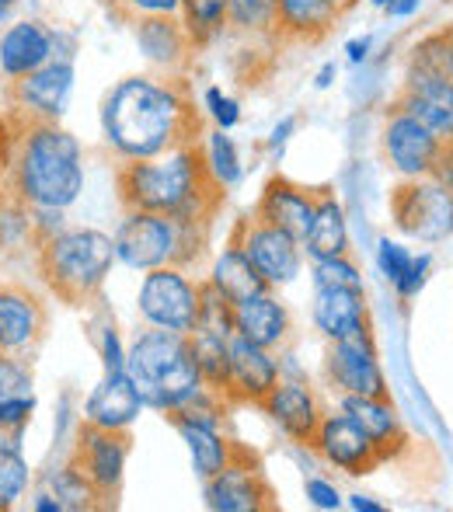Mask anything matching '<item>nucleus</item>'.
I'll list each match as a JSON object with an SVG mask.
<instances>
[{
	"instance_id": "6e6552de",
	"label": "nucleus",
	"mask_w": 453,
	"mask_h": 512,
	"mask_svg": "<svg viewBox=\"0 0 453 512\" xmlns=\"http://www.w3.org/2000/svg\"><path fill=\"white\" fill-rule=\"evenodd\" d=\"M115 262L129 269H157V265H182V223L161 213L126 209L112 237Z\"/></svg>"
},
{
	"instance_id": "5fc2aeb1",
	"label": "nucleus",
	"mask_w": 453,
	"mask_h": 512,
	"mask_svg": "<svg viewBox=\"0 0 453 512\" xmlns=\"http://www.w3.org/2000/svg\"><path fill=\"white\" fill-rule=\"evenodd\" d=\"M32 509H35V512H63V509H60V502H56V495H53V492H42V495H35Z\"/></svg>"
},
{
	"instance_id": "473e14b6",
	"label": "nucleus",
	"mask_w": 453,
	"mask_h": 512,
	"mask_svg": "<svg viewBox=\"0 0 453 512\" xmlns=\"http://www.w3.org/2000/svg\"><path fill=\"white\" fill-rule=\"evenodd\" d=\"M49 492L56 495L63 512H91V509H105V499L98 495V488L77 471L74 464H63L60 471L49 478Z\"/></svg>"
},
{
	"instance_id": "f03ea898",
	"label": "nucleus",
	"mask_w": 453,
	"mask_h": 512,
	"mask_svg": "<svg viewBox=\"0 0 453 512\" xmlns=\"http://www.w3.org/2000/svg\"><path fill=\"white\" fill-rule=\"evenodd\" d=\"M119 203L126 209L161 213L178 223H210L224 203V189L206 168L203 143H182L157 157L126 161L115 171Z\"/></svg>"
},
{
	"instance_id": "49530a36",
	"label": "nucleus",
	"mask_w": 453,
	"mask_h": 512,
	"mask_svg": "<svg viewBox=\"0 0 453 512\" xmlns=\"http://www.w3.org/2000/svg\"><path fill=\"white\" fill-rule=\"evenodd\" d=\"M102 363H105V373H122V370H126V352H122V342H119V331H115V324H105V328H102Z\"/></svg>"
},
{
	"instance_id": "f704fd0d",
	"label": "nucleus",
	"mask_w": 453,
	"mask_h": 512,
	"mask_svg": "<svg viewBox=\"0 0 453 512\" xmlns=\"http://www.w3.org/2000/svg\"><path fill=\"white\" fill-rule=\"evenodd\" d=\"M203 157H206V168H210L213 182L220 189H234L244 175V164H241V154H237L234 140L227 136V129H213L206 133V143H203Z\"/></svg>"
},
{
	"instance_id": "423d86ee",
	"label": "nucleus",
	"mask_w": 453,
	"mask_h": 512,
	"mask_svg": "<svg viewBox=\"0 0 453 512\" xmlns=\"http://www.w3.org/2000/svg\"><path fill=\"white\" fill-rule=\"evenodd\" d=\"M401 112L433 129L443 143L453 140V77L447 67V35H429L415 46L405 74Z\"/></svg>"
},
{
	"instance_id": "c85d7f7f",
	"label": "nucleus",
	"mask_w": 453,
	"mask_h": 512,
	"mask_svg": "<svg viewBox=\"0 0 453 512\" xmlns=\"http://www.w3.org/2000/svg\"><path fill=\"white\" fill-rule=\"evenodd\" d=\"M210 283L217 286L220 293L230 300V304H244V300L258 297V293H269L272 286L265 283L262 272L251 265V258L230 241V248H224V255L213 262V272H210Z\"/></svg>"
},
{
	"instance_id": "8fccbe9b",
	"label": "nucleus",
	"mask_w": 453,
	"mask_h": 512,
	"mask_svg": "<svg viewBox=\"0 0 453 512\" xmlns=\"http://www.w3.org/2000/svg\"><path fill=\"white\" fill-rule=\"evenodd\" d=\"M370 53H373V35H356V39L345 42V60H349L352 67L370 60Z\"/></svg>"
},
{
	"instance_id": "13d9d810",
	"label": "nucleus",
	"mask_w": 453,
	"mask_h": 512,
	"mask_svg": "<svg viewBox=\"0 0 453 512\" xmlns=\"http://www.w3.org/2000/svg\"><path fill=\"white\" fill-rule=\"evenodd\" d=\"M447 67H450V77H453V35H447Z\"/></svg>"
},
{
	"instance_id": "ea45409f",
	"label": "nucleus",
	"mask_w": 453,
	"mask_h": 512,
	"mask_svg": "<svg viewBox=\"0 0 453 512\" xmlns=\"http://www.w3.org/2000/svg\"><path fill=\"white\" fill-rule=\"evenodd\" d=\"M314 286H363V272L349 255L314 262Z\"/></svg>"
},
{
	"instance_id": "a878e982",
	"label": "nucleus",
	"mask_w": 453,
	"mask_h": 512,
	"mask_svg": "<svg viewBox=\"0 0 453 512\" xmlns=\"http://www.w3.org/2000/svg\"><path fill=\"white\" fill-rule=\"evenodd\" d=\"M290 324V310H286L283 300L272 297V290L234 307V335L262 345V349L283 345L286 335H290Z\"/></svg>"
},
{
	"instance_id": "7c9ffc66",
	"label": "nucleus",
	"mask_w": 453,
	"mask_h": 512,
	"mask_svg": "<svg viewBox=\"0 0 453 512\" xmlns=\"http://www.w3.org/2000/svg\"><path fill=\"white\" fill-rule=\"evenodd\" d=\"M230 11V0H182L178 4V18H182L185 32H189L192 46H210L224 35V28L230 25L227 21Z\"/></svg>"
},
{
	"instance_id": "a18cd8bd",
	"label": "nucleus",
	"mask_w": 453,
	"mask_h": 512,
	"mask_svg": "<svg viewBox=\"0 0 453 512\" xmlns=\"http://www.w3.org/2000/svg\"><path fill=\"white\" fill-rule=\"evenodd\" d=\"M429 265H433V258L429 255H419V258H412V269L405 272V276L394 283V290H398V297L401 300H412L415 293L426 286V279H429Z\"/></svg>"
},
{
	"instance_id": "dca6fc26",
	"label": "nucleus",
	"mask_w": 453,
	"mask_h": 512,
	"mask_svg": "<svg viewBox=\"0 0 453 512\" xmlns=\"http://www.w3.org/2000/svg\"><path fill=\"white\" fill-rule=\"evenodd\" d=\"M49 331V307L25 283H0V352L28 356Z\"/></svg>"
},
{
	"instance_id": "4468645a",
	"label": "nucleus",
	"mask_w": 453,
	"mask_h": 512,
	"mask_svg": "<svg viewBox=\"0 0 453 512\" xmlns=\"http://www.w3.org/2000/svg\"><path fill=\"white\" fill-rule=\"evenodd\" d=\"M384 154L401 178H429L440 168L447 143L433 129H426L419 119H412V115L394 105L384 122Z\"/></svg>"
},
{
	"instance_id": "6e6d98bb",
	"label": "nucleus",
	"mask_w": 453,
	"mask_h": 512,
	"mask_svg": "<svg viewBox=\"0 0 453 512\" xmlns=\"http://www.w3.org/2000/svg\"><path fill=\"white\" fill-rule=\"evenodd\" d=\"M21 0H0V25H7V21H14V14H18Z\"/></svg>"
},
{
	"instance_id": "c756f323",
	"label": "nucleus",
	"mask_w": 453,
	"mask_h": 512,
	"mask_svg": "<svg viewBox=\"0 0 453 512\" xmlns=\"http://www.w3.org/2000/svg\"><path fill=\"white\" fill-rule=\"evenodd\" d=\"M175 429L182 432L185 446H189L192 467H196L199 478H213L217 471H224L234 457V443L227 436H220V429L210 425H196V422H175Z\"/></svg>"
},
{
	"instance_id": "0eeeda50",
	"label": "nucleus",
	"mask_w": 453,
	"mask_h": 512,
	"mask_svg": "<svg viewBox=\"0 0 453 512\" xmlns=\"http://www.w3.org/2000/svg\"><path fill=\"white\" fill-rule=\"evenodd\" d=\"M133 450V436L129 429H105L88 418H81L74 432V450H70V464L98 488L105 499V509L115 506L119 499L122 478H126V460Z\"/></svg>"
},
{
	"instance_id": "a19ab883",
	"label": "nucleus",
	"mask_w": 453,
	"mask_h": 512,
	"mask_svg": "<svg viewBox=\"0 0 453 512\" xmlns=\"http://www.w3.org/2000/svg\"><path fill=\"white\" fill-rule=\"evenodd\" d=\"M203 108H206V115L213 119V126L227 129V133L237 126V122H241V102H237V98H230L224 88H217V84L203 91Z\"/></svg>"
},
{
	"instance_id": "4be33fe9",
	"label": "nucleus",
	"mask_w": 453,
	"mask_h": 512,
	"mask_svg": "<svg viewBox=\"0 0 453 512\" xmlns=\"http://www.w3.org/2000/svg\"><path fill=\"white\" fill-rule=\"evenodd\" d=\"M262 408H265V415H269L272 422L286 432V436L297 439V443H307V446H311L314 432H318L321 418H325L318 408V398H314V391L304 384V380H283L279 377V384L265 394Z\"/></svg>"
},
{
	"instance_id": "b1692460",
	"label": "nucleus",
	"mask_w": 453,
	"mask_h": 512,
	"mask_svg": "<svg viewBox=\"0 0 453 512\" xmlns=\"http://www.w3.org/2000/svg\"><path fill=\"white\" fill-rule=\"evenodd\" d=\"M352 0H276V32L297 42H321Z\"/></svg>"
},
{
	"instance_id": "37998d69",
	"label": "nucleus",
	"mask_w": 453,
	"mask_h": 512,
	"mask_svg": "<svg viewBox=\"0 0 453 512\" xmlns=\"http://www.w3.org/2000/svg\"><path fill=\"white\" fill-rule=\"evenodd\" d=\"M35 411V398L25 394V398H4L0 401V436H21L25 425L32 422Z\"/></svg>"
},
{
	"instance_id": "4c0bfd02",
	"label": "nucleus",
	"mask_w": 453,
	"mask_h": 512,
	"mask_svg": "<svg viewBox=\"0 0 453 512\" xmlns=\"http://www.w3.org/2000/svg\"><path fill=\"white\" fill-rule=\"evenodd\" d=\"M227 21L237 32H276V0H230Z\"/></svg>"
},
{
	"instance_id": "de8ad7c7",
	"label": "nucleus",
	"mask_w": 453,
	"mask_h": 512,
	"mask_svg": "<svg viewBox=\"0 0 453 512\" xmlns=\"http://www.w3.org/2000/svg\"><path fill=\"white\" fill-rule=\"evenodd\" d=\"M122 4L133 18H143V14H178L182 0H122Z\"/></svg>"
},
{
	"instance_id": "603ef678",
	"label": "nucleus",
	"mask_w": 453,
	"mask_h": 512,
	"mask_svg": "<svg viewBox=\"0 0 453 512\" xmlns=\"http://www.w3.org/2000/svg\"><path fill=\"white\" fill-rule=\"evenodd\" d=\"M335 81H339V63H335V60L321 63V70L314 74V88H318V91H328Z\"/></svg>"
},
{
	"instance_id": "c9c22d12",
	"label": "nucleus",
	"mask_w": 453,
	"mask_h": 512,
	"mask_svg": "<svg viewBox=\"0 0 453 512\" xmlns=\"http://www.w3.org/2000/svg\"><path fill=\"white\" fill-rule=\"evenodd\" d=\"M39 234H35V209L21 199H0V251L14 248H35Z\"/></svg>"
},
{
	"instance_id": "6ab92c4d",
	"label": "nucleus",
	"mask_w": 453,
	"mask_h": 512,
	"mask_svg": "<svg viewBox=\"0 0 453 512\" xmlns=\"http://www.w3.org/2000/svg\"><path fill=\"white\" fill-rule=\"evenodd\" d=\"M56 56V28L39 18H14L0 32V77L18 81V77L39 70Z\"/></svg>"
},
{
	"instance_id": "9d476101",
	"label": "nucleus",
	"mask_w": 453,
	"mask_h": 512,
	"mask_svg": "<svg viewBox=\"0 0 453 512\" xmlns=\"http://www.w3.org/2000/svg\"><path fill=\"white\" fill-rule=\"evenodd\" d=\"M391 216L401 234L419 241H447L453 234V192L436 175L405 178L391 196Z\"/></svg>"
},
{
	"instance_id": "2f4dec72",
	"label": "nucleus",
	"mask_w": 453,
	"mask_h": 512,
	"mask_svg": "<svg viewBox=\"0 0 453 512\" xmlns=\"http://www.w3.org/2000/svg\"><path fill=\"white\" fill-rule=\"evenodd\" d=\"M227 342L230 338L210 335V331H189V349L196 359V370L210 391L224 394L227 387Z\"/></svg>"
},
{
	"instance_id": "f3484780",
	"label": "nucleus",
	"mask_w": 453,
	"mask_h": 512,
	"mask_svg": "<svg viewBox=\"0 0 453 512\" xmlns=\"http://www.w3.org/2000/svg\"><path fill=\"white\" fill-rule=\"evenodd\" d=\"M279 359L272 356V349L248 342L241 335H230L227 342V387L224 398L234 401H251V405H262L265 394L279 384Z\"/></svg>"
},
{
	"instance_id": "f257e3e1",
	"label": "nucleus",
	"mask_w": 453,
	"mask_h": 512,
	"mask_svg": "<svg viewBox=\"0 0 453 512\" xmlns=\"http://www.w3.org/2000/svg\"><path fill=\"white\" fill-rule=\"evenodd\" d=\"M199 112L178 81L133 74L102 98V136L122 161L157 157L182 143H199Z\"/></svg>"
},
{
	"instance_id": "e433bc0d",
	"label": "nucleus",
	"mask_w": 453,
	"mask_h": 512,
	"mask_svg": "<svg viewBox=\"0 0 453 512\" xmlns=\"http://www.w3.org/2000/svg\"><path fill=\"white\" fill-rule=\"evenodd\" d=\"M192 331H210V335L230 338L234 335V304L206 279L199 283V317Z\"/></svg>"
},
{
	"instance_id": "bb28decb",
	"label": "nucleus",
	"mask_w": 453,
	"mask_h": 512,
	"mask_svg": "<svg viewBox=\"0 0 453 512\" xmlns=\"http://www.w3.org/2000/svg\"><path fill=\"white\" fill-rule=\"evenodd\" d=\"M300 248H304V255L311 258V262L339 258L349 251V223H345V209L332 192H321L311 230H307V237L300 241Z\"/></svg>"
},
{
	"instance_id": "a211bd4d",
	"label": "nucleus",
	"mask_w": 453,
	"mask_h": 512,
	"mask_svg": "<svg viewBox=\"0 0 453 512\" xmlns=\"http://www.w3.org/2000/svg\"><path fill=\"white\" fill-rule=\"evenodd\" d=\"M311 446L328 460V464L339 467V471H345V474H370L380 460H387L384 453H380V446L373 443V439L366 436V432L359 429L345 411L342 415L321 418Z\"/></svg>"
},
{
	"instance_id": "79ce46f5",
	"label": "nucleus",
	"mask_w": 453,
	"mask_h": 512,
	"mask_svg": "<svg viewBox=\"0 0 453 512\" xmlns=\"http://www.w3.org/2000/svg\"><path fill=\"white\" fill-rule=\"evenodd\" d=\"M412 251L405 248V244L391 241V237H380L377 244V265H380V276L387 279V283H398L401 276H405L408 269H412Z\"/></svg>"
},
{
	"instance_id": "2eb2a0df",
	"label": "nucleus",
	"mask_w": 453,
	"mask_h": 512,
	"mask_svg": "<svg viewBox=\"0 0 453 512\" xmlns=\"http://www.w3.org/2000/svg\"><path fill=\"white\" fill-rule=\"evenodd\" d=\"M325 373L332 387L342 394H363V398H387V380L380 370L377 345H373L370 331H359L352 338L332 342L325 359Z\"/></svg>"
},
{
	"instance_id": "5701e85b",
	"label": "nucleus",
	"mask_w": 453,
	"mask_h": 512,
	"mask_svg": "<svg viewBox=\"0 0 453 512\" xmlns=\"http://www.w3.org/2000/svg\"><path fill=\"white\" fill-rule=\"evenodd\" d=\"M133 39L143 60L161 70H178L189 60L192 49H196L178 14H143V18H133Z\"/></svg>"
},
{
	"instance_id": "cd10ccee",
	"label": "nucleus",
	"mask_w": 453,
	"mask_h": 512,
	"mask_svg": "<svg viewBox=\"0 0 453 512\" xmlns=\"http://www.w3.org/2000/svg\"><path fill=\"white\" fill-rule=\"evenodd\" d=\"M342 411L380 446L384 457H391V450L398 443H405L401 432V418L394 411L391 398H363V394H342Z\"/></svg>"
},
{
	"instance_id": "bf43d9fd",
	"label": "nucleus",
	"mask_w": 453,
	"mask_h": 512,
	"mask_svg": "<svg viewBox=\"0 0 453 512\" xmlns=\"http://www.w3.org/2000/svg\"><path fill=\"white\" fill-rule=\"evenodd\" d=\"M366 4H370V7H377V11H384V7L391 4V0H366Z\"/></svg>"
},
{
	"instance_id": "3c124183",
	"label": "nucleus",
	"mask_w": 453,
	"mask_h": 512,
	"mask_svg": "<svg viewBox=\"0 0 453 512\" xmlns=\"http://www.w3.org/2000/svg\"><path fill=\"white\" fill-rule=\"evenodd\" d=\"M419 7H422V0H391L384 11H387V18L405 21V18H412V14H419Z\"/></svg>"
},
{
	"instance_id": "1a4fd4ad",
	"label": "nucleus",
	"mask_w": 453,
	"mask_h": 512,
	"mask_svg": "<svg viewBox=\"0 0 453 512\" xmlns=\"http://www.w3.org/2000/svg\"><path fill=\"white\" fill-rule=\"evenodd\" d=\"M147 328H168L189 335L199 317V283H192L182 265H157L147 269L136 297Z\"/></svg>"
},
{
	"instance_id": "7ed1b4c3",
	"label": "nucleus",
	"mask_w": 453,
	"mask_h": 512,
	"mask_svg": "<svg viewBox=\"0 0 453 512\" xmlns=\"http://www.w3.org/2000/svg\"><path fill=\"white\" fill-rule=\"evenodd\" d=\"M18 119L4 168L11 175V196L32 209H67L84 192V150L60 122Z\"/></svg>"
},
{
	"instance_id": "412c9836",
	"label": "nucleus",
	"mask_w": 453,
	"mask_h": 512,
	"mask_svg": "<svg viewBox=\"0 0 453 512\" xmlns=\"http://www.w3.org/2000/svg\"><path fill=\"white\" fill-rule=\"evenodd\" d=\"M314 328L328 338H352L359 331H370V307H366L363 286H314L311 304Z\"/></svg>"
},
{
	"instance_id": "c03bdc74",
	"label": "nucleus",
	"mask_w": 453,
	"mask_h": 512,
	"mask_svg": "<svg viewBox=\"0 0 453 512\" xmlns=\"http://www.w3.org/2000/svg\"><path fill=\"white\" fill-rule=\"evenodd\" d=\"M304 492H307V502H311L314 509H325V512L342 509V495H339V488H335L332 481H325V478H307L304 481Z\"/></svg>"
},
{
	"instance_id": "aec40b11",
	"label": "nucleus",
	"mask_w": 453,
	"mask_h": 512,
	"mask_svg": "<svg viewBox=\"0 0 453 512\" xmlns=\"http://www.w3.org/2000/svg\"><path fill=\"white\" fill-rule=\"evenodd\" d=\"M321 192L325 189H307V185H297V182H290V178L276 175L265 182L255 216L265 223H272V227L286 230V234L297 237V241H304L307 230H311Z\"/></svg>"
},
{
	"instance_id": "72a5a7b5",
	"label": "nucleus",
	"mask_w": 453,
	"mask_h": 512,
	"mask_svg": "<svg viewBox=\"0 0 453 512\" xmlns=\"http://www.w3.org/2000/svg\"><path fill=\"white\" fill-rule=\"evenodd\" d=\"M28 460L21 457V436H0V509H14L28 488Z\"/></svg>"
},
{
	"instance_id": "09e8293b",
	"label": "nucleus",
	"mask_w": 453,
	"mask_h": 512,
	"mask_svg": "<svg viewBox=\"0 0 453 512\" xmlns=\"http://www.w3.org/2000/svg\"><path fill=\"white\" fill-rule=\"evenodd\" d=\"M297 126H300L297 115H283V119H279L276 126H272V133H269V150H272V154H283V147L293 140Z\"/></svg>"
},
{
	"instance_id": "864d4df0",
	"label": "nucleus",
	"mask_w": 453,
	"mask_h": 512,
	"mask_svg": "<svg viewBox=\"0 0 453 512\" xmlns=\"http://www.w3.org/2000/svg\"><path fill=\"white\" fill-rule=\"evenodd\" d=\"M349 509H356V512H384V506H380V502H373L370 495H349Z\"/></svg>"
},
{
	"instance_id": "ddd939ff",
	"label": "nucleus",
	"mask_w": 453,
	"mask_h": 512,
	"mask_svg": "<svg viewBox=\"0 0 453 512\" xmlns=\"http://www.w3.org/2000/svg\"><path fill=\"white\" fill-rule=\"evenodd\" d=\"M203 499L213 512H265L276 509V492L265 481L258 460H248L241 446H234V457L224 471L206 478Z\"/></svg>"
},
{
	"instance_id": "4d7b16f0",
	"label": "nucleus",
	"mask_w": 453,
	"mask_h": 512,
	"mask_svg": "<svg viewBox=\"0 0 453 512\" xmlns=\"http://www.w3.org/2000/svg\"><path fill=\"white\" fill-rule=\"evenodd\" d=\"M436 178H440L443 185L453 192V164H447V161H440V168H436Z\"/></svg>"
},
{
	"instance_id": "9b49d317",
	"label": "nucleus",
	"mask_w": 453,
	"mask_h": 512,
	"mask_svg": "<svg viewBox=\"0 0 453 512\" xmlns=\"http://www.w3.org/2000/svg\"><path fill=\"white\" fill-rule=\"evenodd\" d=\"M77 67L67 56H53L49 63H42L39 70L7 81V102H11L14 115L35 122H60V115L67 112L70 95H74Z\"/></svg>"
},
{
	"instance_id": "20e7f679",
	"label": "nucleus",
	"mask_w": 453,
	"mask_h": 512,
	"mask_svg": "<svg viewBox=\"0 0 453 512\" xmlns=\"http://www.w3.org/2000/svg\"><path fill=\"white\" fill-rule=\"evenodd\" d=\"M115 265L109 234L91 227L56 230L35 244V269L46 290L67 307H88L102 297V286Z\"/></svg>"
},
{
	"instance_id": "39448f33",
	"label": "nucleus",
	"mask_w": 453,
	"mask_h": 512,
	"mask_svg": "<svg viewBox=\"0 0 453 512\" xmlns=\"http://www.w3.org/2000/svg\"><path fill=\"white\" fill-rule=\"evenodd\" d=\"M126 373L143 398V408L171 411L203 391V377L189 349V335L168 328H150L136 335L126 352Z\"/></svg>"
},
{
	"instance_id": "393cba45",
	"label": "nucleus",
	"mask_w": 453,
	"mask_h": 512,
	"mask_svg": "<svg viewBox=\"0 0 453 512\" xmlns=\"http://www.w3.org/2000/svg\"><path fill=\"white\" fill-rule=\"evenodd\" d=\"M143 398L136 391V384L129 380V373H105L102 384L91 391L88 405H84V418L105 429H129L140 418Z\"/></svg>"
},
{
	"instance_id": "f8f14e48",
	"label": "nucleus",
	"mask_w": 453,
	"mask_h": 512,
	"mask_svg": "<svg viewBox=\"0 0 453 512\" xmlns=\"http://www.w3.org/2000/svg\"><path fill=\"white\" fill-rule=\"evenodd\" d=\"M230 241L251 258V265L262 272L269 286H290L304 269V248H300L297 237L258 220V216H244L234 227Z\"/></svg>"
},
{
	"instance_id": "58836bf2",
	"label": "nucleus",
	"mask_w": 453,
	"mask_h": 512,
	"mask_svg": "<svg viewBox=\"0 0 453 512\" xmlns=\"http://www.w3.org/2000/svg\"><path fill=\"white\" fill-rule=\"evenodd\" d=\"M32 394V366L25 356L0 352V401L4 398H25Z\"/></svg>"
}]
</instances>
